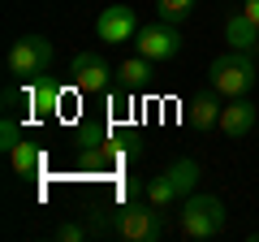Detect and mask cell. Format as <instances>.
Listing matches in <instances>:
<instances>
[{
  "instance_id": "cell-1",
  "label": "cell",
  "mask_w": 259,
  "mask_h": 242,
  "mask_svg": "<svg viewBox=\"0 0 259 242\" xmlns=\"http://www.w3.org/2000/svg\"><path fill=\"white\" fill-rule=\"evenodd\" d=\"M173 229V221H168V212L160 204H121L117 212H108V233H117V238H130V242H160L164 233Z\"/></svg>"
},
{
  "instance_id": "cell-2",
  "label": "cell",
  "mask_w": 259,
  "mask_h": 242,
  "mask_svg": "<svg viewBox=\"0 0 259 242\" xmlns=\"http://www.w3.org/2000/svg\"><path fill=\"white\" fill-rule=\"evenodd\" d=\"M255 78H259L255 52H238V48H229L225 56H216L212 65H207V87H216L225 100L246 95L250 87H255Z\"/></svg>"
},
{
  "instance_id": "cell-3",
  "label": "cell",
  "mask_w": 259,
  "mask_h": 242,
  "mask_svg": "<svg viewBox=\"0 0 259 242\" xmlns=\"http://www.w3.org/2000/svg\"><path fill=\"white\" fill-rule=\"evenodd\" d=\"M199 177H203L199 160L182 156V160H173V165H168V169H164L160 177H151L147 186H143V195H147L151 204H160V208H173V204H182L186 195H194V186H199Z\"/></svg>"
},
{
  "instance_id": "cell-4",
  "label": "cell",
  "mask_w": 259,
  "mask_h": 242,
  "mask_svg": "<svg viewBox=\"0 0 259 242\" xmlns=\"http://www.w3.org/2000/svg\"><path fill=\"white\" fill-rule=\"evenodd\" d=\"M177 229L194 242H207L216 233H225V204L216 195H186L182 212H177Z\"/></svg>"
},
{
  "instance_id": "cell-5",
  "label": "cell",
  "mask_w": 259,
  "mask_h": 242,
  "mask_svg": "<svg viewBox=\"0 0 259 242\" xmlns=\"http://www.w3.org/2000/svg\"><path fill=\"white\" fill-rule=\"evenodd\" d=\"M52 61H56V48H52V39H44V35H22L18 44L9 48V56H5V65H9L13 78H39Z\"/></svg>"
},
{
  "instance_id": "cell-6",
  "label": "cell",
  "mask_w": 259,
  "mask_h": 242,
  "mask_svg": "<svg viewBox=\"0 0 259 242\" xmlns=\"http://www.w3.org/2000/svg\"><path fill=\"white\" fill-rule=\"evenodd\" d=\"M69 83H74L78 95H104L112 87V65L95 52H78L69 61Z\"/></svg>"
},
{
  "instance_id": "cell-7",
  "label": "cell",
  "mask_w": 259,
  "mask_h": 242,
  "mask_svg": "<svg viewBox=\"0 0 259 242\" xmlns=\"http://www.w3.org/2000/svg\"><path fill=\"white\" fill-rule=\"evenodd\" d=\"M134 44H139L143 56H151V61H173L177 52H182V35H177V22H151V26H143L139 35H134Z\"/></svg>"
},
{
  "instance_id": "cell-8",
  "label": "cell",
  "mask_w": 259,
  "mask_h": 242,
  "mask_svg": "<svg viewBox=\"0 0 259 242\" xmlns=\"http://www.w3.org/2000/svg\"><path fill=\"white\" fill-rule=\"evenodd\" d=\"M139 18H134V9L130 5H104L100 18H95V35H100V44H125V39L139 35Z\"/></svg>"
},
{
  "instance_id": "cell-9",
  "label": "cell",
  "mask_w": 259,
  "mask_h": 242,
  "mask_svg": "<svg viewBox=\"0 0 259 242\" xmlns=\"http://www.w3.org/2000/svg\"><path fill=\"white\" fill-rule=\"evenodd\" d=\"M61 83H56V78H35V83L26 87V117L30 121H52L56 112H61Z\"/></svg>"
},
{
  "instance_id": "cell-10",
  "label": "cell",
  "mask_w": 259,
  "mask_h": 242,
  "mask_svg": "<svg viewBox=\"0 0 259 242\" xmlns=\"http://www.w3.org/2000/svg\"><path fill=\"white\" fill-rule=\"evenodd\" d=\"M229 139H242V134H250L259 126V104H250L246 95H233V100H225L221 108V121H216Z\"/></svg>"
},
{
  "instance_id": "cell-11",
  "label": "cell",
  "mask_w": 259,
  "mask_h": 242,
  "mask_svg": "<svg viewBox=\"0 0 259 242\" xmlns=\"http://www.w3.org/2000/svg\"><path fill=\"white\" fill-rule=\"evenodd\" d=\"M221 91L216 87H207V91H199V95H190L186 100V126L190 130H212L216 121H221Z\"/></svg>"
},
{
  "instance_id": "cell-12",
  "label": "cell",
  "mask_w": 259,
  "mask_h": 242,
  "mask_svg": "<svg viewBox=\"0 0 259 242\" xmlns=\"http://www.w3.org/2000/svg\"><path fill=\"white\" fill-rule=\"evenodd\" d=\"M225 39H229V48H238V52H259V26L242 9L229 13V22H225Z\"/></svg>"
},
{
  "instance_id": "cell-13",
  "label": "cell",
  "mask_w": 259,
  "mask_h": 242,
  "mask_svg": "<svg viewBox=\"0 0 259 242\" xmlns=\"http://www.w3.org/2000/svg\"><path fill=\"white\" fill-rule=\"evenodd\" d=\"M117 78H121L125 91H139V87H147L151 78H156V61L139 52V56H130V61H121V65H117Z\"/></svg>"
},
{
  "instance_id": "cell-14",
  "label": "cell",
  "mask_w": 259,
  "mask_h": 242,
  "mask_svg": "<svg viewBox=\"0 0 259 242\" xmlns=\"http://www.w3.org/2000/svg\"><path fill=\"white\" fill-rule=\"evenodd\" d=\"M9 165H13V173H18V177H35V173H39V165H44V156H39L35 143L22 139L18 147L9 151Z\"/></svg>"
},
{
  "instance_id": "cell-15",
  "label": "cell",
  "mask_w": 259,
  "mask_h": 242,
  "mask_svg": "<svg viewBox=\"0 0 259 242\" xmlns=\"http://www.w3.org/2000/svg\"><path fill=\"white\" fill-rule=\"evenodd\" d=\"M194 5H199V0H156V13L164 22H186L194 13Z\"/></svg>"
},
{
  "instance_id": "cell-16",
  "label": "cell",
  "mask_w": 259,
  "mask_h": 242,
  "mask_svg": "<svg viewBox=\"0 0 259 242\" xmlns=\"http://www.w3.org/2000/svg\"><path fill=\"white\" fill-rule=\"evenodd\" d=\"M18 143H22V130H18V121H13V112H5V121H0V147H5V156Z\"/></svg>"
},
{
  "instance_id": "cell-17",
  "label": "cell",
  "mask_w": 259,
  "mask_h": 242,
  "mask_svg": "<svg viewBox=\"0 0 259 242\" xmlns=\"http://www.w3.org/2000/svg\"><path fill=\"white\" fill-rule=\"evenodd\" d=\"M82 238H91V225H82V221L56 225V242H82Z\"/></svg>"
},
{
  "instance_id": "cell-18",
  "label": "cell",
  "mask_w": 259,
  "mask_h": 242,
  "mask_svg": "<svg viewBox=\"0 0 259 242\" xmlns=\"http://www.w3.org/2000/svg\"><path fill=\"white\" fill-rule=\"evenodd\" d=\"M242 13H246V18L259 26V0H242Z\"/></svg>"
}]
</instances>
